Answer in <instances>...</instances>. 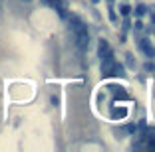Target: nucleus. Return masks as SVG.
Segmentation results:
<instances>
[{
	"mask_svg": "<svg viewBox=\"0 0 155 152\" xmlns=\"http://www.w3.org/2000/svg\"><path fill=\"white\" fill-rule=\"evenodd\" d=\"M110 2H114V0H110Z\"/></svg>",
	"mask_w": 155,
	"mask_h": 152,
	"instance_id": "15",
	"label": "nucleus"
},
{
	"mask_svg": "<svg viewBox=\"0 0 155 152\" xmlns=\"http://www.w3.org/2000/svg\"><path fill=\"white\" fill-rule=\"evenodd\" d=\"M91 2H94V4H97V2H100V0H91Z\"/></svg>",
	"mask_w": 155,
	"mask_h": 152,
	"instance_id": "14",
	"label": "nucleus"
},
{
	"mask_svg": "<svg viewBox=\"0 0 155 152\" xmlns=\"http://www.w3.org/2000/svg\"><path fill=\"white\" fill-rule=\"evenodd\" d=\"M125 57H127V65H129V67H135V61H133V55H131V54H127Z\"/></svg>",
	"mask_w": 155,
	"mask_h": 152,
	"instance_id": "11",
	"label": "nucleus"
},
{
	"mask_svg": "<svg viewBox=\"0 0 155 152\" xmlns=\"http://www.w3.org/2000/svg\"><path fill=\"white\" fill-rule=\"evenodd\" d=\"M145 12H147L145 4H137V6H135V16H137V18H141V16H143Z\"/></svg>",
	"mask_w": 155,
	"mask_h": 152,
	"instance_id": "6",
	"label": "nucleus"
},
{
	"mask_svg": "<svg viewBox=\"0 0 155 152\" xmlns=\"http://www.w3.org/2000/svg\"><path fill=\"white\" fill-rule=\"evenodd\" d=\"M153 34H155V30H153Z\"/></svg>",
	"mask_w": 155,
	"mask_h": 152,
	"instance_id": "16",
	"label": "nucleus"
},
{
	"mask_svg": "<svg viewBox=\"0 0 155 152\" xmlns=\"http://www.w3.org/2000/svg\"><path fill=\"white\" fill-rule=\"evenodd\" d=\"M107 89L111 91V93L115 95V97H121V99H127V93H125V91H123V87H107Z\"/></svg>",
	"mask_w": 155,
	"mask_h": 152,
	"instance_id": "4",
	"label": "nucleus"
},
{
	"mask_svg": "<svg viewBox=\"0 0 155 152\" xmlns=\"http://www.w3.org/2000/svg\"><path fill=\"white\" fill-rule=\"evenodd\" d=\"M119 12H121V16H129V12H131V8H129L127 4H121V6H119Z\"/></svg>",
	"mask_w": 155,
	"mask_h": 152,
	"instance_id": "9",
	"label": "nucleus"
},
{
	"mask_svg": "<svg viewBox=\"0 0 155 152\" xmlns=\"http://www.w3.org/2000/svg\"><path fill=\"white\" fill-rule=\"evenodd\" d=\"M110 51H111L110 44H107L105 40H100V45H97V55H100V57H104V55L110 54Z\"/></svg>",
	"mask_w": 155,
	"mask_h": 152,
	"instance_id": "3",
	"label": "nucleus"
},
{
	"mask_svg": "<svg viewBox=\"0 0 155 152\" xmlns=\"http://www.w3.org/2000/svg\"><path fill=\"white\" fill-rule=\"evenodd\" d=\"M66 18H68V22H70V32H72L78 48L82 49V51H86V49L90 48V32H87V26L84 24V20L80 18V16H76V14H68Z\"/></svg>",
	"mask_w": 155,
	"mask_h": 152,
	"instance_id": "1",
	"label": "nucleus"
},
{
	"mask_svg": "<svg viewBox=\"0 0 155 152\" xmlns=\"http://www.w3.org/2000/svg\"><path fill=\"white\" fill-rule=\"evenodd\" d=\"M143 69H145L147 73H149V71L153 73V71H155V63H153V61H145V63H143Z\"/></svg>",
	"mask_w": 155,
	"mask_h": 152,
	"instance_id": "8",
	"label": "nucleus"
},
{
	"mask_svg": "<svg viewBox=\"0 0 155 152\" xmlns=\"http://www.w3.org/2000/svg\"><path fill=\"white\" fill-rule=\"evenodd\" d=\"M139 49H141L147 57H155V48L151 45L149 40H139Z\"/></svg>",
	"mask_w": 155,
	"mask_h": 152,
	"instance_id": "2",
	"label": "nucleus"
},
{
	"mask_svg": "<svg viewBox=\"0 0 155 152\" xmlns=\"http://www.w3.org/2000/svg\"><path fill=\"white\" fill-rule=\"evenodd\" d=\"M151 20H153V24H155V12H153V14H151Z\"/></svg>",
	"mask_w": 155,
	"mask_h": 152,
	"instance_id": "13",
	"label": "nucleus"
},
{
	"mask_svg": "<svg viewBox=\"0 0 155 152\" xmlns=\"http://www.w3.org/2000/svg\"><path fill=\"white\" fill-rule=\"evenodd\" d=\"M135 30H143V24L139 22V20H137V22H135Z\"/></svg>",
	"mask_w": 155,
	"mask_h": 152,
	"instance_id": "12",
	"label": "nucleus"
},
{
	"mask_svg": "<svg viewBox=\"0 0 155 152\" xmlns=\"http://www.w3.org/2000/svg\"><path fill=\"white\" fill-rule=\"evenodd\" d=\"M111 115H114V116H119V119H123V116H125V115H127V109H114V111H111Z\"/></svg>",
	"mask_w": 155,
	"mask_h": 152,
	"instance_id": "7",
	"label": "nucleus"
},
{
	"mask_svg": "<svg viewBox=\"0 0 155 152\" xmlns=\"http://www.w3.org/2000/svg\"><path fill=\"white\" fill-rule=\"evenodd\" d=\"M123 75H125V69H123V65L115 61V65H114V73H111V77H123Z\"/></svg>",
	"mask_w": 155,
	"mask_h": 152,
	"instance_id": "5",
	"label": "nucleus"
},
{
	"mask_svg": "<svg viewBox=\"0 0 155 152\" xmlns=\"http://www.w3.org/2000/svg\"><path fill=\"white\" fill-rule=\"evenodd\" d=\"M107 10H110V12H107V14H110V20H111V22H117V14H115L114 6H110V8H107Z\"/></svg>",
	"mask_w": 155,
	"mask_h": 152,
	"instance_id": "10",
	"label": "nucleus"
}]
</instances>
